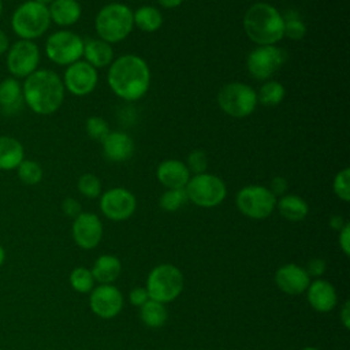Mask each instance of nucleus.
I'll use <instances>...</instances> for the list:
<instances>
[{
    "mask_svg": "<svg viewBox=\"0 0 350 350\" xmlns=\"http://www.w3.org/2000/svg\"><path fill=\"white\" fill-rule=\"evenodd\" d=\"M25 105L22 83L14 77L0 81V112L5 116L18 115Z\"/></svg>",
    "mask_w": 350,
    "mask_h": 350,
    "instance_id": "aec40b11",
    "label": "nucleus"
},
{
    "mask_svg": "<svg viewBox=\"0 0 350 350\" xmlns=\"http://www.w3.org/2000/svg\"><path fill=\"white\" fill-rule=\"evenodd\" d=\"M346 223H347V221H345V219H343L340 215H334V216H331V219H329V226H331V228H332V230H336V231H340Z\"/></svg>",
    "mask_w": 350,
    "mask_h": 350,
    "instance_id": "c03bdc74",
    "label": "nucleus"
},
{
    "mask_svg": "<svg viewBox=\"0 0 350 350\" xmlns=\"http://www.w3.org/2000/svg\"><path fill=\"white\" fill-rule=\"evenodd\" d=\"M62 211L66 216H68L71 219H75L79 213H82V206L75 198L67 197L62 202Z\"/></svg>",
    "mask_w": 350,
    "mask_h": 350,
    "instance_id": "4c0bfd02",
    "label": "nucleus"
},
{
    "mask_svg": "<svg viewBox=\"0 0 350 350\" xmlns=\"http://www.w3.org/2000/svg\"><path fill=\"white\" fill-rule=\"evenodd\" d=\"M339 246L342 249V252L349 256L350 254V224L346 223L343 226V228L339 231Z\"/></svg>",
    "mask_w": 350,
    "mask_h": 350,
    "instance_id": "a19ab883",
    "label": "nucleus"
},
{
    "mask_svg": "<svg viewBox=\"0 0 350 350\" xmlns=\"http://www.w3.org/2000/svg\"><path fill=\"white\" fill-rule=\"evenodd\" d=\"M276 208L282 217L288 221H301L308 216L309 206L306 201L295 194H284L276 200Z\"/></svg>",
    "mask_w": 350,
    "mask_h": 350,
    "instance_id": "393cba45",
    "label": "nucleus"
},
{
    "mask_svg": "<svg viewBox=\"0 0 350 350\" xmlns=\"http://www.w3.org/2000/svg\"><path fill=\"white\" fill-rule=\"evenodd\" d=\"M235 204L242 215L261 220L268 217L276 208V197L265 186L249 185L237 193Z\"/></svg>",
    "mask_w": 350,
    "mask_h": 350,
    "instance_id": "1a4fd4ad",
    "label": "nucleus"
},
{
    "mask_svg": "<svg viewBox=\"0 0 350 350\" xmlns=\"http://www.w3.org/2000/svg\"><path fill=\"white\" fill-rule=\"evenodd\" d=\"M276 286L288 295H299L306 291L310 276L304 267L288 262L278 268L275 273Z\"/></svg>",
    "mask_w": 350,
    "mask_h": 350,
    "instance_id": "f3484780",
    "label": "nucleus"
},
{
    "mask_svg": "<svg viewBox=\"0 0 350 350\" xmlns=\"http://www.w3.org/2000/svg\"><path fill=\"white\" fill-rule=\"evenodd\" d=\"M82 56L85 57V62H88L90 66L94 68L105 67L112 63L113 59V52L111 48V44L103 41V40H96V38H89L83 41V53Z\"/></svg>",
    "mask_w": 350,
    "mask_h": 350,
    "instance_id": "b1692460",
    "label": "nucleus"
},
{
    "mask_svg": "<svg viewBox=\"0 0 350 350\" xmlns=\"http://www.w3.org/2000/svg\"><path fill=\"white\" fill-rule=\"evenodd\" d=\"M137 200L134 194L124 187H112L101 194L100 209L105 217L113 221H123L135 212Z\"/></svg>",
    "mask_w": 350,
    "mask_h": 350,
    "instance_id": "ddd939ff",
    "label": "nucleus"
},
{
    "mask_svg": "<svg viewBox=\"0 0 350 350\" xmlns=\"http://www.w3.org/2000/svg\"><path fill=\"white\" fill-rule=\"evenodd\" d=\"M85 130L88 133V135L94 139V141H103L108 133H109V127L108 123L100 118V116H90L88 118L86 123H85Z\"/></svg>",
    "mask_w": 350,
    "mask_h": 350,
    "instance_id": "c9c22d12",
    "label": "nucleus"
},
{
    "mask_svg": "<svg viewBox=\"0 0 350 350\" xmlns=\"http://www.w3.org/2000/svg\"><path fill=\"white\" fill-rule=\"evenodd\" d=\"M306 297L309 305L320 313L332 310L338 302L335 287L324 279H316L314 282H310L306 288Z\"/></svg>",
    "mask_w": 350,
    "mask_h": 350,
    "instance_id": "6ab92c4d",
    "label": "nucleus"
},
{
    "mask_svg": "<svg viewBox=\"0 0 350 350\" xmlns=\"http://www.w3.org/2000/svg\"><path fill=\"white\" fill-rule=\"evenodd\" d=\"M283 22H284V36L290 40H301L306 34V25L299 16V14L295 10H287L284 14H282Z\"/></svg>",
    "mask_w": 350,
    "mask_h": 350,
    "instance_id": "7c9ffc66",
    "label": "nucleus"
},
{
    "mask_svg": "<svg viewBox=\"0 0 350 350\" xmlns=\"http://www.w3.org/2000/svg\"><path fill=\"white\" fill-rule=\"evenodd\" d=\"M325 269H327L325 261L323 258H319V257L309 260V262L305 268V271L308 272L309 276H317V278L321 276L325 272Z\"/></svg>",
    "mask_w": 350,
    "mask_h": 350,
    "instance_id": "58836bf2",
    "label": "nucleus"
},
{
    "mask_svg": "<svg viewBox=\"0 0 350 350\" xmlns=\"http://www.w3.org/2000/svg\"><path fill=\"white\" fill-rule=\"evenodd\" d=\"M71 234L74 242L81 249H93L103 238V223L97 215L92 212H82L74 219Z\"/></svg>",
    "mask_w": 350,
    "mask_h": 350,
    "instance_id": "dca6fc26",
    "label": "nucleus"
},
{
    "mask_svg": "<svg viewBox=\"0 0 350 350\" xmlns=\"http://www.w3.org/2000/svg\"><path fill=\"white\" fill-rule=\"evenodd\" d=\"M3 14V0H0V16Z\"/></svg>",
    "mask_w": 350,
    "mask_h": 350,
    "instance_id": "3c124183",
    "label": "nucleus"
},
{
    "mask_svg": "<svg viewBox=\"0 0 350 350\" xmlns=\"http://www.w3.org/2000/svg\"><path fill=\"white\" fill-rule=\"evenodd\" d=\"M133 22L142 31L153 33L161 27L163 15L156 7L142 5L133 12Z\"/></svg>",
    "mask_w": 350,
    "mask_h": 350,
    "instance_id": "bb28decb",
    "label": "nucleus"
},
{
    "mask_svg": "<svg viewBox=\"0 0 350 350\" xmlns=\"http://www.w3.org/2000/svg\"><path fill=\"white\" fill-rule=\"evenodd\" d=\"M97 71L85 60L67 66L63 75V85L71 94L82 97L92 93L97 85Z\"/></svg>",
    "mask_w": 350,
    "mask_h": 350,
    "instance_id": "4468645a",
    "label": "nucleus"
},
{
    "mask_svg": "<svg viewBox=\"0 0 350 350\" xmlns=\"http://www.w3.org/2000/svg\"><path fill=\"white\" fill-rule=\"evenodd\" d=\"M79 193L88 198H97L101 194V182L94 174H83L77 182Z\"/></svg>",
    "mask_w": 350,
    "mask_h": 350,
    "instance_id": "72a5a7b5",
    "label": "nucleus"
},
{
    "mask_svg": "<svg viewBox=\"0 0 350 350\" xmlns=\"http://www.w3.org/2000/svg\"><path fill=\"white\" fill-rule=\"evenodd\" d=\"M16 175L23 185L34 186L42 180L44 171L37 161L30 159H23L22 163L16 167Z\"/></svg>",
    "mask_w": 350,
    "mask_h": 350,
    "instance_id": "c756f323",
    "label": "nucleus"
},
{
    "mask_svg": "<svg viewBox=\"0 0 350 350\" xmlns=\"http://www.w3.org/2000/svg\"><path fill=\"white\" fill-rule=\"evenodd\" d=\"M101 144L105 159L113 163L126 161L134 153V141L123 131H109Z\"/></svg>",
    "mask_w": 350,
    "mask_h": 350,
    "instance_id": "a211bd4d",
    "label": "nucleus"
},
{
    "mask_svg": "<svg viewBox=\"0 0 350 350\" xmlns=\"http://www.w3.org/2000/svg\"><path fill=\"white\" fill-rule=\"evenodd\" d=\"M25 159V148L11 135H0V170L12 171Z\"/></svg>",
    "mask_w": 350,
    "mask_h": 350,
    "instance_id": "5701e85b",
    "label": "nucleus"
},
{
    "mask_svg": "<svg viewBox=\"0 0 350 350\" xmlns=\"http://www.w3.org/2000/svg\"><path fill=\"white\" fill-rule=\"evenodd\" d=\"M40 57V49L34 41L18 40L5 52V66L11 77L25 79L38 70Z\"/></svg>",
    "mask_w": 350,
    "mask_h": 350,
    "instance_id": "9b49d317",
    "label": "nucleus"
},
{
    "mask_svg": "<svg viewBox=\"0 0 350 350\" xmlns=\"http://www.w3.org/2000/svg\"><path fill=\"white\" fill-rule=\"evenodd\" d=\"M34 1H37V3H41V4H44V5H49L53 0H34Z\"/></svg>",
    "mask_w": 350,
    "mask_h": 350,
    "instance_id": "09e8293b",
    "label": "nucleus"
},
{
    "mask_svg": "<svg viewBox=\"0 0 350 350\" xmlns=\"http://www.w3.org/2000/svg\"><path fill=\"white\" fill-rule=\"evenodd\" d=\"M10 48V40L8 36L0 29V55H4Z\"/></svg>",
    "mask_w": 350,
    "mask_h": 350,
    "instance_id": "a18cd8bd",
    "label": "nucleus"
},
{
    "mask_svg": "<svg viewBox=\"0 0 350 350\" xmlns=\"http://www.w3.org/2000/svg\"><path fill=\"white\" fill-rule=\"evenodd\" d=\"M332 189L335 196L347 202L350 200V168L346 167L343 170H340L335 178H334V183H332Z\"/></svg>",
    "mask_w": 350,
    "mask_h": 350,
    "instance_id": "f704fd0d",
    "label": "nucleus"
},
{
    "mask_svg": "<svg viewBox=\"0 0 350 350\" xmlns=\"http://www.w3.org/2000/svg\"><path fill=\"white\" fill-rule=\"evenodd\" d=\"M185 190L187 200L201 208L217 206L224 201L227 194V187L223 179L208 172L190 176Z\"/></svg>",
    "mask_w": 350,
    "mask_h": 350,
    "instance_id": "0eeeda50",
    "label": "nucleus"
},
{
    "mask_svg": "<svg viewBox=\"0 0 350 350\" xmlns=\"http://www.w3.org/2000/svg\"><path fill=\"white\" fill-rule=\"evenodd\" d=\"M4 261H5V250H4V247L0 245V267L4 264Z\"/></svg>",
    "mask_w": 350,
    "mask_h": 350,
    "instance_id": "de8ad7c7",
    "label": "nucleus"
},
{
    "mask_svg": "<svg viewBox=\"0 0 350 350\" xmlns=\"http://www.w3.org/2000/svg\"><path fill=\"white\" fill-rule=\"evenodd\" d=\"M257 103L256 90L242 82H230L217 93L220 109L232 118H246L252 115Z\"/></svg>",
    "mask_w": 350,
    "mask_h": 350,
    "instance_id": "6e6552de",
    "label": "nucleus"
},
{
    "mask_svg": "<svg viewBox=\"0 0 350 350\" xmlns=\"http://www.w3.org/2000/svg\"><path fill=\"white\" fill-rule=\"evenodd\" d=\"M51 26L48 5L34 0L21 3L11 15V29L19 40L34 41Z\"/></svg>",
    "mask_w": 350,
    "mask_h": 350,
    "instance_id": "20e7f679",
    "label": "nucleus"
},
{
    "mask_svg": "<svg viewBox=\"0 0 350 350\" xmlns=\"http://www.w3.org/2000/svg\"><path fill=\"white\" fill-rule=\"evenodd\" d=\"M139 317L149 328H160L167 321L168 313L164 304L149 299L139 308Z\"/></svg>",
    "mask_w": 350,
    "mask_h": 350,
    "instance_id": "cd10ccee",
    "label": "nucleus"
},
{
    "mask_svg": "<svg viewBox=\"0 0 350 350\" xmlns=\"http://www.w3.org/2000/svg\"><path fill=\"white\" fill-rule=\"evenodd\" d=\"M96 282L100 284H111L115 282L122 271V265L118 257L111 254H103L96 261L90 269Z\"/></svg>",
    "mask_w": 350,
    "mask_h": 350,
    "instance_id": "a878e982",
    "label": "nucleus"
},
{
    "mask_svg": "<svg viewBox=\"0 0 350 350\" xmlns=\"http://www.w3.org/2000/svg\"><path fill=\"white\" fill-rule=\"evenodd\" d=\"M187 194L185 187L182 189H167L159 198V205L163 211L175 212L187 202Z\"/></svg>",
    "mask_w": 350,
    "mask_h": 350,
    "instance_id": "2f4dec72",
    "label": "nucleus"
},
{
    "mask_svg": "<svg viewBox=\"0 0 350 350\" xmlns=\"http://www.w3.org/2000/svg\"><path fill=\"white\" fill-rule=\"evenodd\" d=\"M129 299L134 306L141 308L146 301H149V295H148V291L145 287H135L130 291Z\"/></svg>",
    "mask_w": 350,
    "mask_h": 350,
    "instance_id": "ea45409f",
    "label": "nucleus"
},
{
    "mask_svg": "<svg viewBox=\"0 0 350 350\" xmlns=\"http://www.w3.org/2000/svg\"><path fill=\"white\" fill-rule=\"evenodd\" d=\"M25 104L37 115H52L63 104L64 85L52 70H36L22 83Z\"/></svg>",
    "mask_w": 350,
    "mask_h": 350,
    "instance_id": "f03ea898",
    "label": "nucleus"
},
{
    "mask_svg": "<svg viewBox=\"0 0 350 350\" xmlns=\"http://www.w3.org/2000/svg\"><path fill=\"white\" fill-rule=\"evenodd\" d=\"M83 53V40L70 30H57L45 41L46 57L59 66L78 62Z\"/></svg>",
    "mask_w": 350,
    "mask_h": 350,
    "instance_id": "9d476101",
    "label": "nucleus"
},
{
    "mask_svg": "<svg viewBox=\"0 0 350 350\" xmlns=\"http://www.w3.org/2000/svg\"><path fill=\"white\" fill-rule=\"evenodd\" d=\"M51 22L57 26H71L81 18L82 8L77 0H53L48 5Z\"/></svg>",
    "mask_w": 350,
    "mask_h": 350,
    "instance_id": "4be33fe9",
    "label": "nucleus"
},
{
    "mask_svg": "<svg viewBox=\"0 0 350 350\" xmlns=\"http://www.w3.org/2000/svg\"><path fill=\"white\" fill-rule=\"evenodd\" d=\"M149 83V66L137 55L119 56L109 66L108 85L118 97L126 101H137L144 97Z\"/></svg>",
    "mask_w": 350,
    "mask_h": 350,
    "instance_id": "f257e3e1",
    "label": "nucleus"
},
{
    "mask_svg": "<svg viewBox=\"0 0 350 350\" xmlns=\"http://www.w3.org/2000/svg\"><path fill=\"white\" fill-rule=\"evenodd\" d=\"M272 194L276 197V196H284L286 190H287V180L283 178V176H275L272 178L271 180V186L268 187Z\"/></svg>",
    "mask_w": 350,
    "mask_h": 350,
    "instance_id": "79ce46f5",
    "label": "nucleus"
},
{
    "mask_svg": "<svg viewBox=\"0 0 350 350\" xmlns=\"http://www.w3.org/2000/svg\"><path fill=\"white\" fill-rule=\"evenodd\" d=\"M301 350H319L317 347H312V346H308V347H304V349H301Z\"/></svg>",
    "mask_w": 350,
    "mask_h": 350,
    "instance_id": "8fccbe9b",
    "label": "nucleus"
},
{
    "mask_svg": "<svg viewBox=\"0 0 350 350\" xmlns=\"http://www.w3.org/2000/svg\"><path fill=\"white\" fill-rule=\"evenodd\" d=\"M187 168L190 172H194L196 175L197 174H202V172H206V168H208V156L204 150H200V149H196L193 152L189 153L187 156Z\"/></svg>",
    "mask_w": 350,
    "mask_h": 350,
    "instance_id": "e433bc0d",
    "label": "nucleus"
},
{
    "mask_svg": "<svg viewBox=\"0 0 350 350\" xmlns=\"http://www.w3.org/2000/svg\"><path fill=\"white\" fill-rule=\"evenodd\" d=\"M246 36L257 45H275L284 37L282 14L269 3L252 4L243 15Z\"/></svg>",
    "mask_w": 350,
    "mask_h": 350,
    "instance_id": "7ed1b4c3",
    "label": "nucleus"
},
{
    "mask_svg": "<svg viewBox=\"0 0 350 350\" xmlns=\"http://www.w3.org/2000/svg\"><path fill=\"white\" fill-rule=\"evenodd\" d=\"M133 11L123 3L104 5L94 19V27L100 40L113 44L124 40L133 30Z\"/></svg>",
    "mask_w": 350,
    "mask_h": 350,
    "instance_id": "39448f33",
    "label": "nucleus"
},
{
    "mask_svg": "<svg viewBox=\"0 0 350 350\" xmlns=\"http://www.w3.org/2000/svg\"><path fill=\"white\" fill-rule=\"evenodd\" d=\"M183 273L172 264H160L154 267L146 279V291L149 299L167 304L174 301L183 290Z\"/></svg>",
    "mask_w": 350,
    "mask_h": 350,
    "instance_id": "423d86ee",
    "label": "nucleus"
},
{
    "mask_svg": "<svg viewBox=\"0 0 350 350\" xmlns=\"http://www.w3.org/2000/svg\"><path fill=\"white\" fill-rule=\"evenodd\" d=\"M157 1L164 8H175L183 3V0H157Z\"/></svg>",
    "mask_w": 350,
    "mask_h": 350,
    "instance_id": "49530a36",
    "label": "nucleus"
},
{
    "mask_svg": "<svg viewBox=\"0 0 350 350\" xmlns=\"http://www.w3.org/2000/svg\"><path fill=\"white\" fill-rule=\"evenodd\" d=\"M340 323L343 324V327L346 329H349V327H350V302L349 301H346L342 305V309H340Z\"/></svg>",
    "mask_w": 350,
    "mask_h": 350,
    "instance_id": "37998d69",
    "label": "nucleus"
},
{
    "mask_svg": "<svg viewBox=\"0 0 350 350\" xmlns=\"http://www.w3.org/2000/svg\"><path fill=\"white\" fill-rule=\"evenodd\" d=\"M156 175L159 182L167 189H182L190 179V171L186 163L176 159L161 161L157 167Z\"/></svg>",
    "mask_w": 350,
    "mask_h": 350,
    "instance_id": "412c9836",
    "label": "nucleus"
},
{
    "mask_svg": "<svg viewBox=\"0 0 350 350\" xmlns=\"http://www.w3.org/2000/svg\"><path fill=\"white\" fill-rule=\"evenodd\" d=\"M94 278L92 271L85 267H77L70 273V284L78 293H89L94 287Z\"/></svg>",
    "mask_w": 350,
    "mask_h": 350,
    "instance_id": "473e14b6",
    "label": "nucleus"
},
{
    "mask_svg": "<svg viewBox=\"0 0 350 350\" xmlns=\"http://www.w3.org/2000/svg\"><path fill=\"white\" fill-rule=\"evenodd\" d=\"M89 304L96 316L107 320L120 313L123 308V295L119 288L112 284H100L92 290Z\"/></svg>",
    "mask_w": 350,
    "mask_h": 350,
    "instance_id": "2eb2a0df",
    "label": "nucleus"
},
{
    "mask_svg": "<svg viewBox=\"0 0 350 350\" xmlns=\"http://www.w3.org/2000/svg\"><path fill=\"white\" fill-rule=\"evenodd\" d=\"M257 93V101L265 107H276L282 103L286 94L284 86L278 81H268L261 85Z\"/></svg>",
    "mask_w": 350,
    "mask_h": 350,
    "instance_id": "c85d7f7f",
    "label": "nucleus"
},
{
    "mask_svg": "<svg viewBox=\"0 0 350 350\" xmlns=\"http://www.w3.org/2000/svg\"><path fill=\"white\" fill-rule=\"evenodd\" d=\"M286 52L276 45H258L246 59L249 74L258 81L271 78L286 62Z\"/></svg>",
    "mask_w": 350,
    "mask_h": 350,
    "instance_id": "f8f14e48",
    "label": "nucleus"
}]
</instances>
